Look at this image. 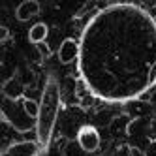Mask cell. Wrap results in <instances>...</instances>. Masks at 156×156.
Here are the masks:
<instances>
[{
	"instance_id": "cell-1",
	"label": "cell",
	"mask_w": 156,
	"mask_h": 156,
	"mask_svg": "<svg viewBox=\"0 0 156 156\" xmlns=\"http://www.w3.org/2000/svg\"><path fill=\"white\" fill-rule=\"evenodd\" d=\"M79 73L104 102H130L156 83V19L137 4H109L79 41Z\"/></svg>"
},
{
	"instance_id": "cell-8",
	"label": "cell",
	"mask_w": 156,
	"mask_h": 156,
	"mask_svg": "<svg viewBox=\"0 0 156 156\" xmlns=\"http://www.w3.org/2000/svg\"><path fill=\"white\" fill-rule=\"evenodd\" d=\"M47 34H49V27L47 23H36L32 25V28L28 30V41L38 45V43H43L47 40Z\"/></svg>"
},
{
	"instance_id": "cell-13",
	"label": "cell",
	"mask_w": 156,
	"mask_h": 156,
	"mask_svg": "<svg viewBox=\"0 0 156 156\" xmlns=\"http://www.w3.org/2000/svg\"><path fill=\"white\" fill-rule=\"evenodd\" d=\"M109 156H130V147H124V145H122V147H117Z\"/></svg>"
},
{
	"instance_id": "cell-7",
	"label": "cell",
	"mask_w": 156,
	"mask_h": 156,
	"mask_svg": "<svg viewBox=\"0 0 156 156\" xmlns=\"http://www.w3.org/2000/svg\"><path fill=\"white\" fill-rule=\"evenodd\" d=\"M40 2L38 0H23L17 8H15V19L21 23H27L32 17L40 15Z\"/></svg>"
},
{
	"instance_id": "cell-4",
	"label": "cell",
	"mask_w": 156,
	"mask_h": 156,
	"mask_svg": "<svg viewBox=\"0 0 156 156\" xmlns=\"http://www.w3.org/2000/svg\"><path fill=\"white\" fill-rule=\"evenodd\" d=\"M40 152L41 147L38 141H15L6 147L2 156H40Z\"/></svg>"
},
{
	"instance_id": "cell-14",
	"label": "cell",
	"mask_w": 156,
	"mask_h": 156,
	"mask_svg": "<svg viewBox=\"0 0 156 156\" xmlns=\"http://www.w3.org/2000/svg\"><path fill=\"white\" fill-rule=\"evenodd\" d=\"M130 156H145V149H139L137 145H130Z\"/></svg>"
},
{
	"instance_id": "cell-3",
	"label": "cell",
	"mask_w": 156,
	"mask_h": 156,
	"mask_svg": "<svg viewBox=\"0 0 156 156\" xmlns=\"http://www.w3.org/2000/svg\"><path fill=\"white\" fill-rule=\"evenodd\" d=\"M77 143L81 145V149L88 154H94L98 152L100 145H102V137H100V132L92 126V124H85L79 128V132H77Z\"/></svg>"
},
{
	"instance_id": "cell-6",
	"label": "cell",
	"mask_w": 156,
	"mask_h": 156,
	"mask_svg": "<svg viewBox=\"0 0 156 156\" xmlns=\"http://www.w3.org/2000/svg\"><path fill=\"white\" fill-rule=\"evenodd\" d=\"M2 94L9 100V102H17L25 96V85L17 75H12L2 83Z\"/></svg>"
},
{
	"instance_id": "cell-9",
	"label": "cell",
	"mask_w": 156,
	"mask_h": 156,
	"mask_svg": "<svg viewBox=\"0 0 156 156\" xmlns=\"http://www.w3.org/2000/svg\"><path fill=\"white\" fill-rule=\"evenodd\" d=\"M60 156H92L81 149V145L77 143V139H68L66 145L60 149Z\"/></svg>"
},
{
	"instance_id": "cell-12",
	"label": "cell",
	"mask_w": 156,
	"mask_h": 156,
	"mask_svg": "<svg viewBox=\"0 0 156 156\" xmlns=\"http://www.w3.org/2000/svg\"><path fill=\"white\" fill-rule=\"evenodd\" d=\"M145 156H156V139H151L145 147Z\"/></svg>"
},
{
	"instance_id": "cell-11",
	"label": "cell",
	"mask_w": 156,
	"mask_h": 156,
	"mask_svg": "<svg viewBox=\"0 0 156 156\" xmlns=\"http://www.w3.org/2000/svg\"><path fill=\"white\" fill-rule=\"evenodd\" d=\"M36 49H38V53H40V57H41V58H49L51 55H53L51 47L47 45L45 41H43V43H38V45H36Z\"/></svg>"
},
{
	"instance_id": "cell-5",
	"label": "cell",
	"mask_w": 156,
	"mask_h": 156,
	"mask_svg": "<svg viewBox=\"0 0 156 156\" xmlns=\"http://www.w3.org/2000/svg\"><path fill=\"white\" fill-rule=\"evenodd\" d=\"M57 57L60 60V64H72L73 60H79V43L73 38H66L60 41Z\"/></svg>"
},
{
	"instance_id": "cell-15",
	"label": "cell",
	"mask_w": 156,
	"mask_h": 156,
	"mask_svg": "<svg viewBox=\"0 0 156 156\" xmlns=\"http://www.w3.org/2000/svg\"><path fill=\"white\" fill-rule=\"evenodd\" d=\"M8 36H9V28L8 27H2V28H0V38H2V41H6Z\"/></svg>"
},
{
	"instance_id": "cell-2",
	"label": "cell",
	"mask_w": 156,
	"mask_h": 156,
	"mask_svg": "<svg viewBox=\"0 0 156 156\" xmlns=\"http://www.w3.org/2000/svg\"><path fill=\"white\" fill-rule=\"evenodd\" d=\"M58 111H60V87L55 77H49L41 90L40 115L36 120V133H38V143L41 149H47L51 143L55 124H57V119H58Z\"/></svg>"
},
{
	"instance_id": "cell-10",
	"label": "cell",
	"mask_w": 156,
	"mask_h": 156,
	"mask_svg": "<svg viewBox=\"0 0 156 156\" xmlns=\"http://www.w3.org/2000/svg\"><path fill=\"white\" fill-rule=\"evenodd\" d=\"M23 111L28 119H36L38 120V115H40V102L32 98H25L23 100Z\"/></svg>"
}]
</instances>
